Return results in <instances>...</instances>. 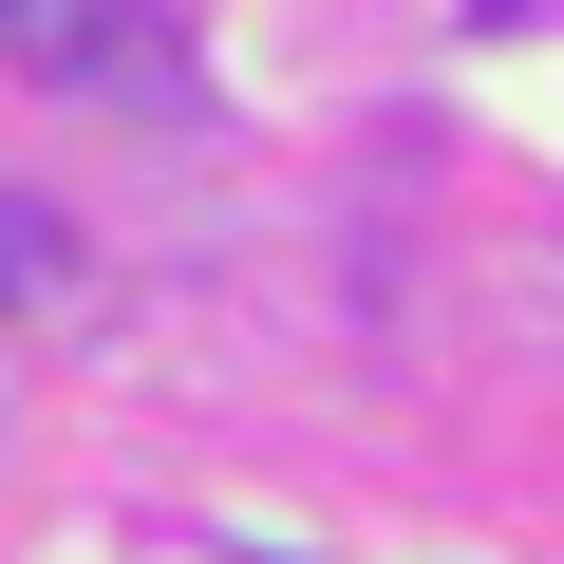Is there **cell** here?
Listing matches in <instances>:
<instances>
[{
    "label": "cell",
    "instance_id": "6da1fadb",
    "mask_svg": "<svg viewBox=\"0 0 564 564\" xmlns=\"http://www.w3.org/2000/svg\"><path fill=\"white\" fill-rule=\"evenodd\" d=\"M0 57L57 76V95H113V76L151 57V20H132V0H0Z\"/></svg>",
    "mask_w": 564,
    "mask_h": 564
},
{
    "label": "cell",
    "instance_id": "7a4b0ae2",
    "mask_svg": "<svg viewBox=\"0 0 564 564\" xmlns=\"http://www.w3.org/2000/svg\"><path fill=\"white\" fill-rule=\"evenodd\" d=\"M0 302H76V226L39 188H0Z\"/></svg>",
    "mask_w": 564,
    "mask_h": 564
}]
</instances>
